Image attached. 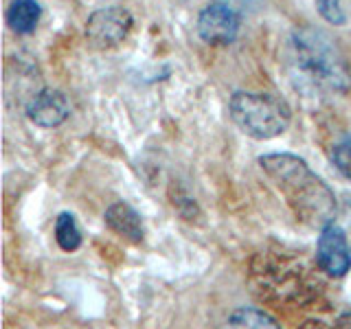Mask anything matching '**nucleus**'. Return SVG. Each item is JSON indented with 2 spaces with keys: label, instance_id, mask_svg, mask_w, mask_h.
<instances>
[{
  "label": "nucleus",
  "instance_id": "7",
  "mask_svg": "<svg viewBox=\"0 0 351 329\" xmlns=\"http://www.w3.org/2000/svg\"><path fill=\"white\" fill-rule=\"evenodd\" d=\"M316 266L327 277L340 279L351 270V246L347 233L336 222L321 228L316 244Z\"/></svg>",
  "mask_w": 351,
  "mask_h": 329
},
{
  "label": "nucleus",
  "instance_id": "9",
  "mask_svg": "<svg viewBox=\"0 0 351 329\" xmlns=\"http://www.w3.org/2000/svg\"><path fill=\"white\" fill-rule=\"evenodd\" d=\"M104 222L112 233L132 241V244H141V241L145 239V224H143V217L138 215L134 206H130L123 200L110 204L106 208Z\"/></svg>",
  "mask_w": 351,
  "mask_h": 329
},
{
  "label": "nucleus",
  "instance_id": "5",
  "mask_svg": "<svg viewBox=\"0 0 351 329\" xmlns=\"http://www.w3.org/2000/svg\"><path fill=\"white\" fill-rule=\"evenodd\" d=\"M132 27H134V18L125 7H104L86 20V40L93 49L108 51L119 47L130 36Z\"/></svg>",
  "mask_w": 351,
  "mask_h": 329
},
{
  "label": "nucleus",
  "instance_id": "10",
  "mask_svg": "<svg viewBox=\"0 0 351 329\" xmlns=\"http://www.w3.org/2000/svg\"><path fill=\"white\" fill-rule=\"evenodd\" d=\"M42 18V7L38 0H11L7 9V25L18 36H29L36 31Z\"/></svg>",
  "mask_w": 351,
  "mask_h": 329
},
{
  "label": "nucleus",
  "instance_id": "14",
  "mask_svg": "<svg viewBox=\"0 0 351 329\" xmlns=\"http://www.w3.org/2000/svg\"><path fill=\"white\" fill-rule=\"evenodd\" d=\"M329 158H332L334 167L343 173L347 180H351V138L336 143L332 151H329Z\"/></svg>",
  "mask_w": 351,
  "mask_h": 329
},
{
  "label": "nucleus",
  "instance_id": "8",
  "mask_svg": "<svg viewBox=\"0 0 351 329\" xmlns=\"http://www.w3.org/2000/svg\"><path fill=\"white\" fill-rule=\"evenodd\" d=\"M27 117L38 127H60L71 117V101L62 90L42 88L27 101Z\"/></svg>",
  "mask_w": 351,
  "mask_h": 329
},
{
  "label": "nucleus",
  "instance_id": "11",
  "mask_svg": "<svg viewBox=\"0 0 351 329\" xmlns=\"http://www.w3.org/2000/svg\"><path fill=\"white\" fill-rule=\"evenodd\" d=\"M224 329H281L274 318L257 307H239L226 318Z\"/></svg>",
  "mask_w": 351,
  "mask_h": 329
},
{
  "label": "nucleus",
  "instance_id": "12",
  "mask_svg": "<svg viewBox=\"0 0 351 329\" xmlns=\"http://www.w3.org/2000/svg\"><path fill=\"white\" fill-rule=\"evenodd\" d=\"M55 241L64 252H75L82 246V228L73 213H60L55 219Z\"/></svg>",
  "mask_w": 351,
  "mask_h": 329
},
{
  "label": "nucleus",
  "instance_id": "13",
  "mask_svg": "<svg viewBox=\"0 0 351 329\" xmlns=\"http://www.w3.org/2000/svg\"><path fill=\"white\" fill-rule=\"evenodd\" d=\"M316 9H318V14H321V18L334 27H343L347 22L343 0H316Z\"/></svg>",
  "mask_w": 351,
  "mask_h": 329
},
{
  "label": "nucleus",
  "instance_id": "1",
  "mask_svg": "<svg viewBox=\"0 0 351 329\" xmlns=\"http://www.w3.org/2000/svg\"><path fill=\"white\" fill-rule=\"evenodd\" d=\"M263 175L272 182L296 219L312 228H325L338 213V202L327 182L316 175L310 164L294 154H263L259 156Z\"/></svg>",
  "mask_w": 351,
  "mask_h": 329
},
{
  "label": "nucleus",
  "instance_id": "6",
  "mask_svg": "<svg viewBox=\"0 0 351 329\" xmlns=\"http://www.w3.org/2000/svg\"><path fill=\"white\" fill-rule=\"evenodd\" d=\"M239 14L224 0H211L197 16V36L211 47H226L237 40Z\"/></svg>",
  "mask_w": 351,
  "mask_h": 329
},
{
  "label": "nucleus",
  "instance_id": "2",
  "mask_svg": "<svg viewBox=\"0 0 351 329\" xmlns=\"http://www.w3.org/2000/svg\"><path fill=\"white\" fill-rule=\"evenodd\" d=\"M288 66L299 88L318 95L347 93L351 86V71L325 31L314 27H299L288 42Z\"/></svg>",
  "mask_w": 351,
  "mask_h": 329
},
{
  "label": "nucleus",
  "instance_id": "3",
  "mask_svg": "<svg viewBox=\"0 0 351 329\" xmlns=\"http://www.w3.org/2000/svg\"><path fill=\"white\" fill-rule=\"evenodd\" d=\"M250 283L259 299L288 305H303L318 292V279L299 259L285 255H259L252 261Z\"/></svg>",
  "mask_w": 351,
  "mask_h": 329
},
{
  "label": "nucleus",
  "instance_id": "4",
  "mask_svg": "<svg viewBox=\"0 0 351 329\" xmlns=\"http://www.w3.org/2000/svg\"><path fill=\"white\" fill-rule=\"evenodd\" d=\"M228 114L246 136L255 141L277 138L292 123L290 103L274 93L237 90L228 101Z\"/></svg>",
  "mask_w": 351,
  "mask_h": 329
},
{
  "label": "nucleus",
  "instance_id": "15",
  "mask_svg": "<svg viewBox=\"0 0 351 329\" xmlns=\"http://www.w3.org/2000/svg\"><path fill=\"white\" fill-rule=\"evenodd\" d=\"M299 329H334V327L329 323H325V321H318V318H310V321L301 323Z\"/></svg>",
  "mask_w": 351,
  "mask_h": 329
}]
</instances>
